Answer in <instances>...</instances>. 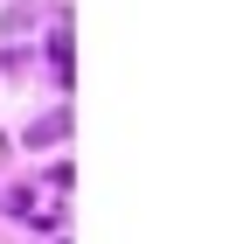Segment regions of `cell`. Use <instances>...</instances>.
Here are the masks:
<instances>
[{"label":"cell","mask_w":250,"mask_h":244,"mask_svg":"<svg viewBox=\"0 0 250 244\" xmlns=\"http://www.w3.org/2000/svg\"><path fill=\"white\" fill-rule=\"evenodd\" d=\"M70 133V112H49L42 126H28V146H49V140H62Z\"/></svg>","instance_id":"cell-1"},{"label":"cell","mask_w":250,"mask_h":244,"mask_svg":"<svg viewBox=\"0 0 250 244\" xmlns=\"http://www.w3.org/2000/svg\"><path fill=\"white\" fill-rule=\"evenodd\" d=\"M0 28H7V35H21V28H35V7H28V0H14L7 14H0Z\"/></svg>","instance_id":"cell-2"}]
</instances>
